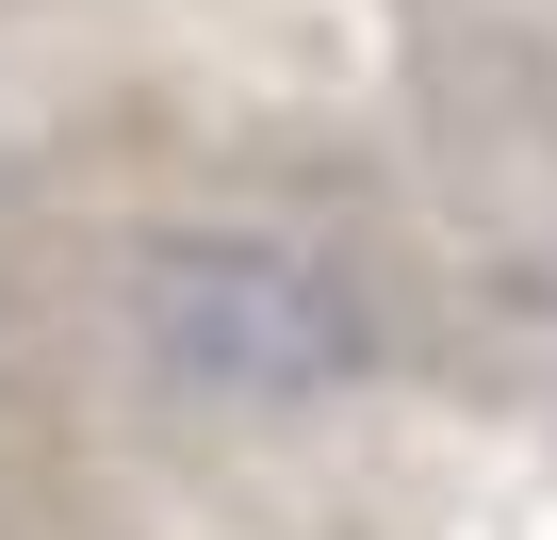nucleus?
I'll list each match as a JSON object with an SVG mask.
<instances>
[{"label": "nucleus", "mask_w": 557, "mask_h": 540, "mask_svg": "<svg viewBox=\"0 0 557 540\" xmlns=\"http://www.w3.org/2000/svg\"><path fill=\"white\" fill-rule=\"evenodd\" d=\"M164 344H181V377H213V393H329V377L361 361V312L312 279V262L197 246V262H164Z\"/></svg>", "instance_id": "f257e3e1"}]
</instances>
